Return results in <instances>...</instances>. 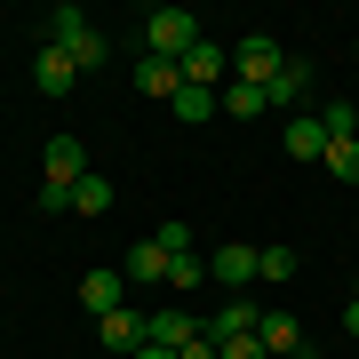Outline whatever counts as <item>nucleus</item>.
Masks as SVG:
<instances>
[{"mask_svg":"<svg viewBox=\"0 0 359 359\" xmlns=\"http://www.w3.org/2000/svg\"><path fill=\"white\" fill-rule=\"evenodd\" d=\"M104 208H112V184H104L96 168H88V176L72 184V216H104Z\"/></svg>","mask_w":359,"mask_h":359,"instance_id":"nucleus-16","label":"nucleus"},{"mask_svg":"<svg viewBox=\"0 0 359 359\" xmlns=\"http://www.w3.org/2000/svg\"><path fill=\"white\" fill-rule=\"evenodd\" d=\"M280 65H287V48H280L271 32H248L240 48H231V80H248V88H264V80L280 72Z\"/></svg>","mask_w":359,"mask_h":359,"instance_id":"nucleus-4","label":"nucleus"},{"mask_svg":"<svg viewBox=\"0 0 359 359\" xmlns=\"http://www.w3.org/2000/svg\"><path fill=\"white\" fill-rule=\"evenodd\" d=\"M192 48H200V16H192V8H152V16H144V56L184 65Z\"/></svg>","mask_w":359,"mask_h":359,"instance_id":"nucleus-3","label":"nucleus"},{"mask_svg":"<svg viewBox=\"0 0 359 359\" xmlns=\"http://www.w3.org/2000/svg\"><path fill=\"white\" fill-rule=\"evenodd\" d=\"M136 88H144V96H176V88H184V65H168V56H136Z\"/></svg>","mask_w":359,"mask_h":359,"instance_id":"nucleus-15","label":"nucleus"},{"mask_svg":"<svg viewBox=\"0 0 359 359\" xmlns=\"http://www.w3.org/2000/svg\"><path fill=\"white\" fill-rule=\"evenodd\" d=\"M256 280H295V256L287 248H256Z\"/></svg>","mask_w":359,"mask_h":359,"instance_id":"nucleus-21","label":"nucleus"},{"mask_svg":"<svg viewBox=\"0 0 359 359\" xmlns=\"http://www.w3.org/2000/svg\"><path fill=\"white\" fill-rule=\"evenodd\" d=\"M208 280H224L231 295H240L248 280H256V248H240V240H224L216 256H208Z\"/></svg>","mask_w":359,"mask_h":359,"instance_id":"nucleus-9","label":"nucleus"},{"mask_svg":"<svg viewBox=\"0 0 359 359\" xmlns=\"http://www.w3.org/2000/svg\"><path fill=\"white\" fill-rule=\"evenodd\" d=\"M152 240H160V248H168V256H192V224H176V216H168V224H160V231H152Z\"/></svg>","mask_w":359,"mask_h":359,"instance_id":"nucleus-22","label":"nucleus"},{"mask_svg":"<svg viewBox=\"0 0 359 359\" xmlns=\"http://www.w3.org/2000/svg\"><path fill=\"white\" fill-rule=\"evenodd\" d=\"M144 344H152V311H136V304H120L112 320H104V351H120V359H136Z\"/></svg>","mask_w":359,"mask_h":359,"instance_id":"nucleus-5","label":"nucleus"},{"mask_svg":"<svg viewBox=\"0 0 359 359\" xmlns=\"http://www.w3.org/2000/svg\"><path fill=\"white\" fill-rule=\"evenodd\" d=\"M208 280V256L192 248V256H168V287H200Z\"/></svg>","mask_w":359,"mask_h":359,"instance_id":"nucleus-20","label":"nucleus"},{"mask_svg":"<svg viewBox=\"0 0 359 359\" xmlns=\"http://www.w3.org/2000/svg\"><path fill=\"white\" fill-rule=\"evenodd\" d=\"M176 359H216V344H208V335H200V344H184Z\"/></svg>","mask_w":359,"mask_h":359,"instance_id":"nucleus-25","label":"nucleus"},{"mask_svg":"<svg viewBox=\"0 0 359 359\" xmlns=\"http://www.w3.org/2000/svg\"><path fill=\"white\" fill-rule=\"evenodd\" d=\"M256 344H264L271 359H311V351H320V344H311L304 327L287 320V311H264V327H256Z\"/></svg>","mask_w":359,"mask_h":359,"instance_id":"nucleus-6","label":"nucleus"},{"mask_svg":"<svg viewBox=\"0 0 359 359\" xmlns=\"http://www.w3.org/2000/svg\"><path fill=\"white\" fill-rule=\"evenodd\" d=\"M304 88H311V65H304V56H287V65L264 80V104H287V112H295V104H304Z\"/></svg>","mask_w":359,"mask_h":359,"instance_id":"nucleus-12","label":"nucleus"},{"mask_svg":"<svg viewBox=\"0 0 359 359\" xmlns=\"http://www.w3.org/2000/svg\"><path fill=\"white\" fill-rule=\"evenodd\" d=\"M128 280H168V248L160 240H136L128 248Z\"/></svg>","mask_w":359,"mask_h":359,"instance_id":"nucleus-17","label":"nucleus"},{"mask_svg":"<svg viewBox=\"0 0 359 359\" xmlns=\"http://www.w3.org/2000/svg\"><path fill=\"white\" fill-rule=\"evenodd\" d=\"M200 320H192V311H152V344H168V351H184V344H200Z\"/></svg>","mask_w":359,"mask_h":359,"instance_id":"nucleus-14","label":"nucleus"},{"mask_svg":"<svg viewBox=\"0 0 359 359\" xmlns=\"http://www.w3.org/2000/svg\"><path fill=\"white\" fill-rule=\"evenodd\" d=\"M48 40H56V48H65V56H72V65H80V72H96V65H104V56H112V40H104V32L88 25V16H80V8H72V0H65V8H48Z\"/></svg>","mask_w":359,"mask_h":359,"instance_id":"nucleus-2","label":"nucleus"},{"mask_svg":"<svg viewBox=\"0 0 359 359\" xmlns=\"http://www.w3.org/2000/svg\"><path fill=\"white\" fill-rule=\"evenodd\" d=\"M320 120H327V144H335V136H351V128H359V112H351V104H327V112H320Z\"/></svg>","mask_w":359,"mask_h":359,"instance_id":"nucleus-23","label":"nucleus"},{"mask_svg":"<svg viewBox=\"0 0 359 359\" xmlns=\"http://www.w3.org/2000/svg\"><path fill=\"white\" fill-rule=\"evenodd\" d=\"M80 304H88L96 320H112V311L128 304V271H88V280H80Z\"/></svg>","mask_w":359,"mask_h":359,"instance_id":"nucleus-8","label":"nucleus"},{"mask_svg":"<svg viewBox=\"0 0 359 359\" xmlns=\"http://www.w3.org/2000/svg\"><path fill=\"white\" fill-rule=\"evenodd\" d=\"M32 80H40V96H72V80H80V65L56 40H40V56H32Z\"/></svg>","mask_w":359,"mask_h":359,"instance_id":"nucleus-7","label":"nucleus"},{"mask_svg":"<svg viewBox=\"0 0 359 359\" xmlns=\"http://www.w3.org/2000/svg\"><path fill=\"white\" fill-rule=\"evenodd\" d=\"M136 359H176V351H168V344H144V351H136Z\"/></svg>","mask_w":359,"mask_h":359,"instance_id":"nucleus-27","label":"nucleus"},{"mask_svg":"<svg viewBox=\"0 0 359 359\" xmlns=\"http://www.w3.org/2000/svg\"><path fill=\"white\" fill-rule=\"evenodd\" d=\"M320 168H327V176H335V184H359V136H335Z\"/></svg>","mask_w":359,"mask_h":359,"instance_id":"nucleus-18","label":"nucleus"},{"mask_svg":"<svg viewBox=\"0 0 359 359\" xmlns=\"http://www.w3.org/2000/svg\"><path fill=\"white\" fill-rule=\"evenodd\" d=\"M216 359H271V351L256 344V335H231V344H216Z\"/></svg>","mask_w":359,"mask_h":359,"instance_id":"nucleus-24","label":"nucleus"},{"mask_svg":"<svg viewBox=\"0 0 359 359\" xmlns=\"http://www.w3.org/2000/svg\"><path fill=\"white\" fill-rule=\"evenodd\" d=\"M224 112H231V120H256V112H271V104H264V88L231 80V88H224Z\"/></svg>","mask_w":359,"mask_h":359,"instance_id":"nucleus-19","label":"nucleus"},{"mask_svg":"<svg viewBox=\"0 0 359 359\" xmlns=\"http://www.w3.org/2000/svg\"><path fill=\"white\" fill-rule=\"evenodd\" d=\"M344 335H359V295H351V304H344Z\"/></svg>","mask_w":359,"mask_h":359,"instance_id":"nucleus-26","label":"nucleus"},{"mask_svg":"<svg viewBox=\"0 0 359 359\" xmlns=\"http://www.w3.org/2000/svg\"><path fill=\"white\" fill-rule=\"evenodd\" d=\"M287 152H295V160H327V120H320V112H295V120H287Z\"/></svg>","mask_w":359,"mask_h":359,"instance_id":"nucleus-13","label":"nucleus"},{"mask_svg":"<svg viewBox=\"0 0 359 359\" xmlns=\"http://www.w3.org/2000/svg\"><path fill=\"white\" fill-rule=\"evenodd\" d=\"M168 112H176L184 128H200V120H216V112H224V88H192V80H184V88L168 96Z\"/></svg>","mask_w":359,"mask_h":359,"instance_id":"nucleus-11","label":"nucleus"},{"mask_svg":"<svg viewBox=\"0 0 359 359\" xmlns=\"http://www.w3.org/2000/svg\"><path fill=\"white\" fill-rule=\"evenodd\" d=\"M264 327V304H248V295H231V304L208 320V344H231V335H256Z\"/></svg>","mask_w":359,"mask_h":359,"instance_id":"nucleus-10","label":"nucleus"},{"mask_svg":"<svg viewBox=\"0 0 359 359\" xmlns=\"http://www.w3.org/2000/svg\"><path fill=\"white\" fill-rule=\"evenodd\" d=\"M40 168H48V184H40V216H65V208H72V184L88 176V144H80V136H48V144H40Z\"/></svg>","mask_w":359,"mask_h":359,"instance_id":"nucleus-1","label":"nucleus"}]
</instances>
